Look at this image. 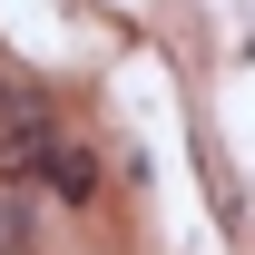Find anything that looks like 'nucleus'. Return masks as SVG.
Returning a JSON list of instances; mask_svg holds the SVG:
<instances>
[{"mask_svg": "<svg viewBox=\"0 0 255 255\" xmlns=\"http://www.w3.org/2000/svg\"><path fill=\"white\" fill-rule=\"evenodd\" d=\"M30 167H49L59 206H98V157L79 147V137H39V157H30Z\"/></svg>", "mask_w": 255, "mask_h": 255, "instance_id": "1", "label": "nucleus"}, {"mask_svg": "<svg viewBox=\"0 0 255 255\" xmlns=\"http://www.w3.org/2000/svg\"><path fill=\"white\" fill-rule=\"evenodd\" d=\"M0 255H10V236H0Z\"/></svg>", "mask_w": 255, "mask_h": 255, "instance_id": "2", "label": "nucleus"}]
</instances>
